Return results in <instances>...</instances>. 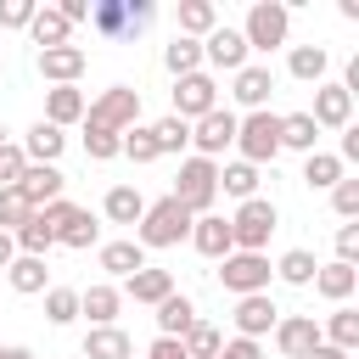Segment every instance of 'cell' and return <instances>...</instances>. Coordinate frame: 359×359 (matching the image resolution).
Listing matches in <instances>:
<instances>
[{
	"mask_svg": "<svg viewBox=\"0 0 359 359\" xmlns=\"http://www.w3.org/2000/svg\"><path fill=\"white\" fill-rule=\"evenodd\" d=\"M118 309H123V292L118 286H84L79 292V314L90 320V325H118Z\"/></svg>",
	"mask_w": 359,
	"mask_h": 359,
	"instance_id": "d6986e66",
	"label": "cell"
},
{
	"mask_svg": "<svg viewBox=\"0 0 359 359\" xmlns=\"http://www.w3.org/2000/svg\"><path fill=\"white\" fill-rule=\"evenodd\" d=\"M320 342H325V337H320V320H314V314H280V320H275V348H280V359H309Z\"/></svg>",
	"mask_w": 359,
	"mask_h": 359,
	"instance_id": "8fae6325",
	"label": "cell"
},
{
	"mask_svg": "<svg viewBox=\"0 0 359 359\" xmlns=\"http://www.w3.org/2000/svg\"><path fill=\"white\" fill-rule=\"evenodd\" d=\"M191 219H202V213H213V202H219V163H208V157H185L180 163V174H174V191H168Z\"/></svg>",
	"mask_w": 359,
	"mask_h": 359,
	"instance_id": "6da1fadb",
	"label": "cell"
},
{
	"mask_svg": "<svg viewBox=\"0 0 359 359\" xmlns=\"http://www.w3.org/2000/svg\"><path fill=\"white\" fill-rule=\"evenodd\" d=\"M314 252L309 247H292V252H280V264H275V275L286 280V286H314Z\"/></svg>",
	"mask_w": 359,
	"mask_h": 359,
	"instance_id": "74e56055",
	"label": "cell"
},
{
	"mask_svg": "<svg viewBox=\"0 0 359 359\" xmlns=\"http://www.w3.org/2000/svg\"><path fill=\"white\" fill-rule=\"evenodd\" d=\"M236 337H247V342H258V337H269L275 331V320H280V309L269 303V292H252V297H236Z\"/></svg>",
	"mask_w": 359,
	"mask_h": 359,
	"instance_id": "7c38bea8",
	"label": "cell"
},
{
	"mask_svg": "<svg viewBox=\"0 0 359 359\" xmlns=\"http://www.w3.org/2000/svg\"><path fill=\"white\" fill-rule=\"evenodd\" d=\"M236 151H241V163H275L280 157V112H247L241 123H236Z\"/></svg>",
	"mask_w": 359,
	"mask_h": 359,
	"instance_id": "277c9868",
	"label": "cell"
},
{
	"mask_svg": "<svg viewBox=\"0 0 359 359\" xmlns=\"http://www.w3.org/2000/svg\"><path fill=\"white\" fill-rule=\"evenodd\" d=\"M219 191H224V196H236V202H252V196H258V168H252V163H241V157H236V163H224V168H219Z\"/></svg>",
	"mask_w": 359,
	"mask_h": 359,
	"instance_id": "e575fe53",
	"label": "cell"
},
{
	"mask_svg": "<svg viewBox=\"0 0 359 359\" xmlns=\"http://www.w3.org/2000/svg\"><path fill=\"white\" fill-rule=\"evenodd\" d=\"M342 163H359V129L353 123L342 129Z\"/></svg>",
	"mask_w": 359,
	"mask_h": 359,
	"instance_id": "f5cc1de1",
	"label": "cell"
},
{
	"mask_svg": "<svg viewBox=\"0 0 359 359\" xmlns=\"http://www.w3.org/2000/svg\"><path fill=\"white\" fill-rule=\"evenodd\" d=\"M135 118H140V90H129V84H112V90H101V95L84 107V123L112 129V135L135 129Z\"/></svg>",
	"mask_w": 359,
	"mask_h": 359,
	"instance_id": "8992f818",
	"label": "cell"
},
{
	"mask_svg": "<svg viewBox=\"0 0 359 359\" xmlns=\"http://www.w3.org/2000/svg\"><path fill=\"white\" fill-rule=\"evenodd\" d=\"M342 180V157L337 151H309V163H303V185L309 191H331Z\"/></svg>",
	"mask_w": 359,
	"mask_h": 359,
	"instance_id": "8d00e7d4",
	"label": "cell"
},
{
	"mask_svg": "<svg viewBox=\"0 0 359 359\" xmlns=\"http://www.w3.org/2000/svg\"><path fill=\"white\" fill-rule=\"evenodd\" d=\"M0 359H34V348H22V342H0Z\"/></svg>",
	"mask_w": 359,
	"mask_h": 359,
	"instance_id": "db71d44e",
	"label": "cell"
},
{
	"mask_svg": "<svg viewBox=\"0 0 359 359\" xmlns=\"http://www.w3.org/2000/svg\"><path fill=\"white\" fill-rule=\"evenodd\" d=\"M45 320L50 325H73L79 320V292L73 286H45Z\"/></svg>",
	"mask_w": 359,
	"mask_h": 359,
	"instance_id": "b9f144b4",
	"label": "cell"
},
{
	"mask_svg": "<svg viewBox=\"0 0 359 359\" xmlns=\"http://www.w3.org/2000/svg\"><path fill=\"white\" fill-rule=\"evenodd\" d=\"M101 213H107L112 224H140V213H146V196H140L135 185H112V191H107V202H101Z\"/></svg>",
	"mask_w": 359,
	"mask_h": 359,
	"instance_id": "836d02e7",
	"label": "cell"
},
{
	"mask_svg": "<svg viewBox=\"0 0 359 359\" xmlns=\"http://www.w3.org/2000/svg\"><path fill=\"white\" fill-rule=\"evenodd\" d=\"M174 22H180L185 39H208V34L219 28V6H213V0H180Z\"/></svg>",
	"mask_w": 359,
	"mask_h": 359,
	"instance_id": "cb8c5ba5",
	"label": "cell"
},
{
	"mask_svg": "<svg viewBox=\"0 0 359 359\" xmlns=\"http://www.w3.org/2000/svg\"><path fill=\"white\" fill-rule=\"evenodd\" d=\"M219 286H224L230 297L269 292V258H264V252H230V258H219Z\"/></svg>",
	"mask_w": 359,
	"mask_h": 359,
	"instance_id": "ba28073f",
	"label": "cell"
},
{
	"mask_svg": "<svg viewBox=\"0 0 359 359\" xmlns=\"http://www.w3.org/2000/svg\"><path fill=\"white\" fill-rule=\"evenodd\" d=\"M286 28H292V11L280 0H252L241 39H247V50H275V45H286Z\"/></svg>",
	"mask_w": 359,
	"mask_h": 359,
	"instance_id": "52a82bcc",
	"label": "cell"
},
{
	"mask_svg": "<svg viewBox=\"0 0 359 359\" xmlns=\"http://www.w3.org/2000/svg\"><path fill=\"white\" fill-rule=\"evenodd\" d=\"M34 62H39V79H50V90H56V84H73V79L90 67V56H84L79 45H56V50H39Z\"/></svg>",
	"mask_w": 359,
	"mask_h": 359,
	"instance_id": "2e32d148",
	"label": "cell"
},
{
	"mask_svg": "<svg viewBox=\"0 0 359 359\" xmlns=\"http://www.w3.org/2000/svg\"><path fill=\"white\" fill-rule=\"evenodd\" d=\"M129 353H135V342L118 325H90V337L79 348V359H129Z\"/></svg>",
	"mask_w": 359,
	"mask_h": 359,
	"instance_id": "603a6c76",
	"label": "cell"
},
{
	"mask_svg": "<svg viewBox=\"0 0 359 359\" xmlns=\"http://www.w3.org/2000/svg\"><path fill=\"white\" fill-rule=\"evenodd\" d=\"M286 67H292V79H303V84H325V67H331V50H325V45H292V56H286Z\"/></svg>",
	"mask_w": 359,
	"mask_h": 359,
	"instance_id": "f546056e",
	"label": "cell"
},
{
	"mask_svg": "<svg viewBox=\"0 0 359 359\" xmlns=\"http://www.w3.org/2000/svg\"><path fill=\"white\" fill-rule=\"evenodd\" d=\"M269 90H275V73H269L264 62H247V67L236 73V84H230V95H236L247 112H264V107H269Z\"/></svg>",
	"mask_w": 359,
	"mask_h": 359,
	"instance_id": "e0dca14e",
	"label": "cell"
},
{
	"mask_svg": "<svg viewBox=\"0 0 359 359\" xmlns=\"http://www.w3.org/2000/svg\"><path fill=\"white\" fill-rule=\"evenodd\" d=\"M163 67H168L174 79H185V73H202V39H185V34H174V39L163 45Z\"/></svg>",
	"mask_w": 359,
	"mask_h": 359,
	"instance_id": "1f68e13d",
	"label": "cell"
},
{
	"mask_svg": "<svg viewBox=\"0 0 359 359\" xmlns=\"http://www.w3.org/2000/svg\"><path fill=\"white\" fill-rule=\"evenodd\" d=\"M151 140H157V157H174V151H185V146H191V123H180V118L168 112V118H157V123H151Z\"/></svg>",
	"mask_w": 359,
	"mask_h": 359,
	"instance_id": "ab89813d",
	"label": "cell"
},
{
	"mask_svg": "<svg viewBox=\"0 0 359 359\" xmlns=\"http://www.w3.org/2000/svg\"><path fill=\"white\" fill-rule=\"evenodd\" d=\"M62 146H67V135H62L56 123H45V118L22 135V157H28V163H56V157H62Z\"/></svg>",
	"mask_w": 359,
	"mask_h": 359,
	"instance_id": "484cf974",
	"label": "cell"
},
{
	"mask_svg": "<svg viewBox=\"0 0 359 359\" xmlns=\"http://www.w3.org/2000/svg\"><path fill=\"white\" fill-rule=\"evenodd\" d=\"M359 258V224H342L337 230V264H353Z\"/></svg>",
	"mask_w": 359,
	"mask_h": 359,
	"instance_id": "c3c4849f",
	"label": "cell"
},
{
	"mask_svg": "<svg viewBox=\"0 0 359 359\" xmlns=\"http://www.w3.org/2000/svg\"><path fill=\"white\" fill-rule=\"evenodd\" d=\"M84 157H90V163H112V157H123V135L84 123Z\"/></svg>",
	"mask_w": 359,
	"mask_h": 359,
	"instance_id": "60d3db41",
	"label": "cell"
},
{
	"mask_svg": "<svg viewBox=\"0 0 359 359\" xmlns=\"http://www.w3.org/2000/svg\"><path fill=\"white\" fill-rule=\"evenodd\" d=\"M129 359H135V353H129Z\"/></svg>",
	"mask_w": 359,
	"mask_h": 359,
	"instance_id": "91938a15",
	"label": "cell"
},
{
	"mask_svg": "<svg viewBox=\"0 0 359 359\" xmlns=\"http://www.w3.org/2000/svg\"><path fill=\"white\" fill-rule=\"evenodd\" d=\"M309 359H348V353H342V348H331V342H320V348H314Z\"/></svg>",
	"mask_w": 359,
	"mask_h": 359,
	"instance_id": "9f6ffc18",
	"label": "cell"
},
{
	"mask_svg": "<svg viewBox=\"0 0 359 359\" xmlns=\"http://www.w3.org/2000/svg\"><path fill=\"white\" fill-rule=\"evenodd\" d=\"M22 168H28L22 146H11V140H6V146H0V191H6V185H17V180H22Z\"/></svg>",
	"mask_w": 359,
	"mask_h": 359,
	"instance_id": "bcb514c9",
	"label": "cell"
},
{
	"mask_svg": "<svg viewBox=\"0 0 359 359\" xmlns=\"http://www.w3.org/2000/svg\"><path fill=\"white\" fill-rule=\"evenodd\" d=\"M84 95L73 90V84H56V90H45V123H56V129H67V123H79L84 118Z\"/></svg>",
	"mask_w": 359,
	"mask_h": 359,
	"instance_id": "d4e9b609",
	"label": "cell"
},
{
	"mask_svg": "<svg viewBox=\"0 0 359 359\" xmlns=\"http://www.w3.org/2000/svg\"><path fill=\"white\" fill-rule=\"evenodd\" d=\"M275 224H280V213H275V202H269V196L241 202V208H236V219H230V241H236V252H264V247H269V236H275Z\"/></svg>",
	"mask_w": 359,
	"mask_h": 359,
	"instance_id": "5b68a950",
	"label": "cell"
},
{
	"mask_svg": "<svg viewBox=\"0 0 359 359\" xmlns=\"http://www.w3.org/2000/svg\"><path fill=\"white\" fill-rule=\"evenodd\" d=\"M62 185H67V174H62L56 163H28V168H22V180H17V191H22V202H28V208L62 202Z\"/></svg>",
	"mask_w": 359,
	"mask_h": 359,
	"instance_id": "5bb4252c",
	"label": "cell"
},
{
	"mask_svg": "<svg viewBox=\"0 0 359 359\" xmlns=\"http://www.w3.org/2000/svg\"><path fill=\"white\" fill-rule=\"evenodd\" d=\"M28 34H34V45H39V50H56V45H67L73 22H67L56 6H39V11H34V22H28Z\"/></svg>",
	"mask_w": 359,
	"mask_h": 359,
	"instance_id": "f1b7e54d",
	"label": "cell"
},
{
	"mask_svg": "<svg viewBox=\"0 0 359 359\" xmlns=\"http://www.w3.org/2000/svg\"><path fill=\"white\" fill-rule=\"evenodd\" d=\"M11 258H17V241H11V236H6V230H0V269H6V264H11Z\"/></svg>",
	"mask_w": 359,
	"mask_h": 359,
	"instance_id": "11a10c76",
	"label": "cell"
},
{
	"mask_svg": "<svg viewBox=\"0 0 359 359\" xmlns=\"http://www.w3.org/2000/svg\"><path fill=\"white\" fill-rule=\"evenodd\" d=\"M146 359H191V353L180 348V337H157V342L146 348Z\"/></svg>",
	"mask_w": 359,
	"mask_h": 359,
	"instance_id": "f907efd6",
	"label": "cell"
},
{
	"mask_svg": "<svg viewBox=\"0 0 359 359\" xmlns=\"http://www.w3.org/2000/svg\"><path fill=\"white\" fill-rule=\"evenodd\" d=\"M123 157H129V163H157L151 123H135V129H123Z\"/></svg>",
	"mask_w": 359,
	"mask_h": 359,
	"instance_id": "7bdbcfd3",
	"label": "cell"
},
{
	"mask_svg": "<svg viewBox=\"0 0 359 359\" xmlns=\"http://www.w3.org/2000/svg\"><path fill=\"white\" fill-rule=\"evenodd\" d=\"M213 107H219L213 73H185V79H174V118H180V123H196V118H208Z\"/></svg>",
	"mask_w": 359,
	"mask_h": 359,
	"instance_id": "9c48e42d",
	"label": "cell"
},
{
	"mask_svg": "<svg viewBox=\"0 0 359 359\" xmlns=\"http://www.w3.org/2000/svg\"><path fill=\"white\" fill-rule=\"evenodd\" d=\"M0 146H6V123H0Z\"/></svg>",
	"mask_w": 359,
	"mask_h": 359,
	"instance_id": "6f0895ef",
	"label": "cell"
},
{
	"mask_svg": "<svg viewBox=\"0 0 359 359\" xmlns=\"http://www.w3.org/2000/svg\"><path fill=\"white\" fill-rule=\"evenodd\" d=\"M6 280H11V292H22V297H34V292H45L50 286V269H45V258H11L6 264Z\"/></svg>",
	"mask_w": 359,
	"mask_h": 359,
	"instance_id": "4dcf8cb0",
	"label": "cell"
},
{
	"mask_svg": "<svg viewBox=\"0 0 359 359\" xmlns=\"http://www.w3.org/2000/svg\"><path fill=\"white\" fill-rule=\"evenodd\" d=\"M331 348H342V353H353L359 348V309H348V303H337V314L325 320V331H320Z\"/></svg>",
	"mask_w": 359,
	"mask_h": 359,
	"instance_id": "d590c367",
	"label": "cell"
},
{
	"mask_svg": "<svg viewBox=\"0 0 359 359\" xmlns=\"http://www.w3.org/2000/svg\"><path fill=\"white\" fill-rule=\"evenodd\" d=\"M34 0H0V28H28L34 22Z\"/></svg>",
	"mask_w": 359,
	"mask_h": 359,
	"instance_id": "7dc6e473",
	"label": "cell"
},
{
	"mask_svg": "<svg viewBox=\"0 0 359 359\" xmlns=\"http://www.w3.org/2000/svg\"><path fill=\"white\" fill-rule=\"evenodd\" d=\"M28 213H34V208L22 202V191H17V185H6V191H0V230H6V236H11V230H22V224H28Z\"/></svg>",
	"mask_w": 359,
	"mask_h": 359,
	"instance_id": "ee69618b",
	"label": "cell"
},
{
	"mask_svg": "<svg viewBox=\"0 0 359 359\" xmlns=\"http://www.w3.org/2000/svg\"><path fill=\"white\" fill-rule=\"evenodd\" d=\"M219 359H264V348H258V342H247V337H230V342L219 348Z\"/></svg>",
	"mask_w": 359,
	"mask_h": 359,
	"instance_id": "681fc988",
	"label": "cell"
},
{
	"mask_svg": "<svg viewBox=\"0 0 359 359\" xmlns=\"http://www.w3.org/2000/svg\"><path fill=\"white\" fill-rule=\"evenodd\" d=\"M101 269L118 275V280H129L135 269H146V247H140L135 236H129V241H107V247H101Z\"/></svg>",
	"mask_w": 359,
	"mask_h": 359,
	"instance_id": "4316f807",
	"label": "cell"
},
{
	"mask_svg": "<svg viewBox=\"0 0 359 359\" xmlns=\"http://www.w3.org/2000/svg\"><path fill=\"white\" fill-rule=\"evenodd\" d=\"M56 241H62V247H73V252L95 247V241H101L95 213H90V208H67V213H62V224H56Z\"/></svg>",
	"mask_w": 359,
	"mask_h": 359,
	"instance_id": "ffe728a7",
	"label": "cell"
},
{
	"mask_svg": "<svg viewBox=\"0 0 359 359\" xmlns=\"http://www.w3.org/2000/svg\"><path fill=\"white\" fill-rule=\"evenodd\" d=\"M56 11H62L67 22H90V0H62Z\"/></svg>",
	"mask_w": 359,
	"mask_h": 359,
	"instance_id": "816d5d0a",
	"label": "cell"
},
{
	"mask_svg": "<svg viewBox=\"0 0 359 359\" xmlns=\"http://www.w3.org/2000/svg\"><path fill=\"white\" fill-rule=\"evenodd\" d=\"M0 73H6V67H0Z\"/></svg>",
	"mask_w": 359,
	"mask_h": 359,
	"instance_id": "680465c9",
	"label": "cell"
},
{
	"mask_svg": "<svg viewBox=\"0 0 359 359\" xmlns=\"http://www.w3.org/2000/svg\"><path fill=\"white\" fill-rule=\"evenodd\" d=\"M314 129H348L353 123V95L342 84H314Z\"/></svg>",
	"mask_w": 359,
	"mask_h": 359,
	"instance_id": "9a60e30c",
	"label": "cell"
},
{
	"mask_svg": "<svg viewBox=\"0 0 359 359\" xmlns=\"http://www.w3.org/2000/svg\"><path fill=\"white\" fill-rule=\"evenodd\" d=\"M331 208H337V219H348V224H353V219H359V180H348V174H342V180L331 185Z\"/></svg>",
	"mask_w": 359,
	"mask_h": 359,
	"instance_id": "f6af8a7d",
	"label": "cell"
},
{
	"mask_svg": "<svg viewBox=\"0 0 359 359\" xmlns=\"http://www.w3.org/2000/svg\"><path fill=\"white\" fill-rule=\"evenodd\" d=\"M286 146H292V151H303V157H309V151H320V129H314V118H309V112H286V118H280V151H286Z\"/></svg>",
	"mask_w": 359,
	"mask_h": 359,
	"instance_id": "d6a6232c",
	"label": "cell"
},
{
	"mask_svg": "<svg viewBox=\"0 0 359 359\" xmlns=\"http://www.w3.org/2000/svg\"><path fill=\"white\" fill-rule=\"evenodd\" d=\"M353 286H359V269H353V264H320V269H314V292H320L325 303H348Z\"/></svg>",
	"mask_w": 359,
	"mask_h": 359,
	"instance_id": "7402d4cb",
	"label": "cell"
},
{
	"mask_svg": "<svg viewBox=\"0 0 359 359\" xmlns=\"http://www.w3.org/2000/svg\"><path fill=\"white\" fill-rule=\"evenodd\" d=\"M123 292H129L135 303H151V309H157V303H163V297L174 292V275H168V269H151V264H146V269H135V275L123 280Z\"/></svg>",
	"mask_w": 359,
	"mask_h": 359,
	"instance_id": "83f0119b",
	"label": "cell"
},
{
	"mask_svg": "<svg viewBox=\"0 0 359 359\" xmlns=\"http://www.w3.org/2000/svg\"><path fill=\"white\" fill-rule=\"evenodd\" d=\"M191 247H196L202 258H230V252H236V241H230V219H224V213H202V219L191 224Z\"/></svg>",
	"mask_w": 359,
	"mask_h": 359,
	"instance_id": "ac0fdd59",
	"label": "cell"
},
{
	"mask_svg": "<svg viewBox=\"0 0 359 359\" xmlns=\"http://www.w3.org/2000/svg\"><path fill=\"white\" fill-rule=\"evenodd\" d=\"M247 56H252V50H247L241 28H224V22H219V28L202 39V62H213V67H224V73H241Z\"/></svg>",
	"mask_w": 359,
	"mask_h": 359,
	"instance_id": "4fadbf2b",
	"label": "cell"
},
{
	"mask_svg": "<svg viewBox=\"0 0 359 359\" xmlns=\"http://www.w3.org/2000/svg\"><path fill=\"white\" fill-rule=\"evenodd\" d=\"M196 320H202V314H196V303H191L185 292H168V297L157 303V337H185Z\"/></svg>",
	"mask_w": 359,
	"mask_h": 359,
	"instance_id": "44dd1931",
	"label": "cell"
},
{
	"mask_svg": "<svg viewBox=\"0 0 359 359\" xmlns=\"http://www.w3.org/2000/svg\"><path fill=\"white\" fill-rule=\"evenodd\" d=\"M236 112L230 107H213L208 118H196L191 123V146H196V157H208V163H219L224 157V146H236Z\"/></svg>",
	"mask_w": 359,
	"mask_h": 359,
	"instance_id": "30bf717a",
	"label": "cell"
},
{
	"mask_svg": "<svg viewBox=\"0 0 359 359\" xmlns=\"http://www.w3.org/2000/svg\"><path fill=\"white\" fill-rule=\"evenodd\" d=\"M180 348L191 353V359H219V348H224V337H219V325L213 320H196L185 337H180Z\"/></svg>",
	"mask_w": 359,
	"mask_h": 359,
	"instance_id": "f35d334b",
	"label": "cell"
},
{
	"mask_svg": "<svg viewBox=\"0 0 359 359\" xmlns=\"http://www.w3.org/2000/svg\"><path fill=\"white\" fill-rule=\"evenodd\" d=\"M151 17H157L151 0H95L90 6V28L101 39H135L151 28Z\"/></svg>",
	"mask_w": 359,
	"mask_h": 359,
	"instance_id": "7a4b0ae2",
	"label": "cell"
},
{
	"mask_svg": "<svg viewBox=\"0 0 359 359\" xmlns=\"http://www.w3.org/2000/svg\"><path fill=\"white\" fill-rule=\"evenodd\" d=\"M191 213L174 202V196H163V202H146V213H140V224H135V241L140 247H180V241H191Z\"/></svg>",
	"mask_w": 359,
	"mask_h": 359,
	"instance_id": "3957f363",
	"label": "cell"
}]
</instances>
